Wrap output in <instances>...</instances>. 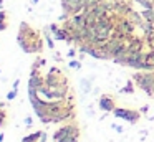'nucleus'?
Wrapping results in <instances>:
<instances>
[{"label":"nucleus","instance_id":"nucleus-1","mask_svg":"<svg viewBox=\"0 0 154 142\" xmlns=\"http://www.w3.org/2000/svg\"><path fill=\"white\" fill-rule=\"evenodd\" d=\"M17 43L28 55H40L45 48V38L35 28H32L27 22H20Z\"/></svg>","mask_w":154,"mask_h":142},{"label":"nucleus","instance_id":"nucleus-2","mask_svg":"<svg viewBox=\"0 0 154 142\" xmlns=\"http://www.w3.org/2000/svg\"><path fill=\"white\" fill-rule=\"evenodd\" d=\"M131 79L134 81L136 88L143 89L147 96H154V71H136L131 74Z\"/></svg>","mask_w":154,"mask_h":142},{"label":"nucleus","instance_id":"nucleus-3","mask_svg":"<svg viewBox=\"0 0 154 142\" xmlns=\"http://www.w3.org/2000/svg\"><path fill=\"white\" fill-rule=\"evenodd\" d=\"M70 135H75V137H80L81 135V129H80V125H78V122L70 121V122H66V124L60 125V127L53 132L51 139H53V142H60L61 139L70 137Z\"/></svg>","mask_w":154,"mask_h":142},{"label":"nucleus","instance_id":"nucleus-4","mask_svg":"<svg viewBox=\"0 0 154 142\" xmlns=\"http://www.w3.org/2000/svg\"><path fill=\"white\" fill-rule=\"evenodd\" d=\"M113 116L129 122V124H136L141 119V111L139 109H131V107H116L113 111Z\"/></svg>","mask_w":154,"mask_h":142},{"label":"nucleus","instance_id":"nucleus-5","mask_svg":"<svg viewBox=\"0 0 154 142\" xmlns=\"http://www.w3.org/2000/svg\"><path fill=\"white\" fill-rule=\"evenodd\" d=\"M45 84L47 86H60V84H68V78L63 74L60 68L53 66L50 68V71L45 74Z\"/></svg>","mask_w":154,"mask_h":142},{"label":"nucleus","instance_id":"nucleus-6","mask_svg":"<svg viewBox=\"0 0 154 142\" xmlns=\"http://www.w3.org/2000/svg\"><path fill=\"white\" fill-rule=\"evenodd\" d=\"M98 107L101 109L103 112H111L118 107L116 106V98L113 94H101L100 99H98Z\"/></svg>","mask_w":154,"mask_h":142},{"label":"nucleus","instance_id":"nucleus-7","mask_svg":"<svg viewBox=\"0 0 154 142\" xmlns=\"http://www.w3.org/2000/svg\"><path fill=\"white\" fill-rule=\"evenodd\" d=\"M43 86H45V76L42 74L40 69L32 68L30 69V78H28V89L38 91V89L43 88Z\"/></svg>","mask_w":154,"mask_h":142},{"label":"nucleus","instance_id":"nucleus-8","mask_svg":"<svg viewBox=\"0 0 154 142\" xmlns=\"http://www.w3.org/2000/svg\"><path fill=\"white\" fill-rule=\"evenodd\" d=\"M144 61H146V53H144V51L129 53V58H128V65H126V66H129V68L139 71V69H143Z\"/></svg>","mask_w":154,"mask_h":142},{"label":"nucleus","instance_id":"nucleus-9","mask_svg":"<svg viewBox=\"0 0 154 142\" xmlns=\"http://www.w3.org/2000/svg\"><path fill=\"white\" fill-rule=\"evenodd\" d=\"M128 50H129V53L144 51V38L129 35V36H128Z\"/></svg>","mask_w":154,"mask_h":142},{"label":"nucleus","instance_id":"nucleus-10","mask_svg":"<svg viewBox=\"0 0 154 142\" xmlns=\"http://www.w3.org/2000/svg\"><path fill=\"white\" fill-rule=\"evenodd\" d=\"M93 81H94V76H90V78H81L80 79V89L83 94H90L93 92Z\"/></svg>","mask_w":154,"mask_h":142},{"label":"nucleus","instance_id":"nucleus-11","mask_svg":"<svg viewBox=\"0 0 154 142\" xmlns=\"http://www.w3.org/2000/svg\"><path fill=\"white\" fill-rule=\"evenodd\" d=\"M126 18L129 20L131 23H134V25H136V26H139L141 23L144 22V18H143V13H141V12H136V10H134V8L131 10L129 13H128V17H126Z\"/></svg>","mask_w":154,"mask_h":142},{"label":"nucleus","instance_id":"nucleus-12","mask_svg":"<svg viewBox=\"0 0 154 142\" xmlns=\"http://www.w3.org/2000/svg\"><path fill=\"white\" fill-rule=\"evenodd\" d=\"M43 38H45V43H47V48L53 51L55 50V38L50 32V26H45L43 28Z\"/></svg>","mask_w":154,"mask_h":142},{"label":"nucleus","instance_id":"nucleus-13","mask_svg":"<svg viewBox=\"0 0 154 142\" xmlns=\"http://www.w3.org/2000/svg\"><path fill=\"white\" fill-rule=\"evenodd\" d=\"M42 134H43V131H35L32 134H27L25 137H22V142H38Z\"/></svg>","mask_w":154,"mask_h":142},{"label":"nucleus","instance_id":"nucleus-14","mask_svg":"<svg viewBox=\"0 0 154 142\" xmlns=\"http://www.w3.org/2000/svg\"><path fill=\"white\" fill-rule=\"evenodd\" d=\"M134 88H136V84H134V81L131 79V81H128V84L124 86V88L119 89V92H121V94H133Z\"/></svg>","mask_w":154,"mask_h":142},{"label":"nucleus","instance_id":"nucleus-15","mask_svg":"<svg viewBox=\"0 0 154 142\" xmlns=\"http://www.w3.org/2000/svg\"><path fill=\"white\" fill-rule=\"evenodd\" d=\"M134 2H136L143 10H146V8H152V7H154V0H134Z\"/></svg>","mask_w":154,"mask_h":142},{"label":"nucleus","instance_id":"nucleus-16","mask_svg":"<svg viewBox=\"0 0 154 142\" xmlns=\"http://www.w3.org/2000/svg\"><path fill=\"white\" fill-rule=\"evenodd\" d=\"M47 65V59L45 58H42V56H38L37 59H35L33 63H32V68H35V69H40L42 66H45Z\"/></svg>","mask_w":154,"mask_h":142},{"label":"nucleus","instance_id":"nucleus-17","mask_svg":"<svg viewBox=\"0 0 154 142\" xmlns=\"http://www.w3.org/2000/svg\"><path fill=\"white\" fill-rule=\"evenodd\" d=\"M7 124V111L4 107H0V129Z\"/></svg>","mask_w":154,"mask_h":142},{"label":"nucleus","instance_id":"nucleus-18","mask_svg":"<svg viewBox=\"0 0 154 142\" xmlns=\"http://www.w3.org/2000/svg\"><path fill=\"white\" fill-rule=\"evenodd\" d=\"M68 66L73 68V69H81V61H80V59H73V58H71L70 61H68Z\"/></svg>","mask_w":154,"mask_h":142},{"label":"nucleus","instance_id":"nucleus-19","mask_svg":"<svg viewBox=\"0 0 154 142\" xmlns=\"http://www.w3.org/2000/svg\"><path fill=\"white\" fill-rule=\"evenodd\" d=\"M17 94H18L17 89H10V91L7 92V96H5V98H7V101H14V99L17 98Z\"/></svg>","mask_w":154,"mask_h":142},{"label":"nucleus","instance_id":"nucleus-20","mask_svg":"<svg viewBox=\"0 0 154 142\" xmlns=\"http://www.w3.org/2000/svg\"><path fill=\"white\" fill-rule=\"evenodd\" d=\"M146 43H147V46H149L151 50H154V33L149 35V36H146Z\"/></svg>","mask_w":154,"mask_h":142},{"label":"nucleus","instance_id":"nucleus-21","mask_svg":"<svg viewBox=\"0 0 154 142\" xmlns=\"http://www.w3.org/2000/svg\"><path fill=\"white\" fill-rule=\"evenodd\" d=\"M60 142H80V137H75V135H70V137L61 139Z\"/></svg>","mask_w":154,"mask_h":142},{"label":"nucleus","instance_id":"nucleus-22","mask_svg":"<svg viewBox=\"0 0 154 142\" xmlns=\"http://www.w3.org/2000/svg\"><path fill=\"white\" fill-rule=\"evenodd\" d=\"M23 122H25V127H27V129H30L32 125H33V119H32V116H27Z\"/></svg>","mask_w":154,"mask_h":142},{"label":"nucleus","instance_id":"nucleus-23","mask_svg":"<svg viewBox=\"0 0 154 142\" xmlns=\"http://www.w3.org/2000/svg\"><path fill=\"white\" fill-rule=\"evenodd\" d=\"M5 20H8V13L2 8V10H0V22H5Z\"/></svg>","mask_w":154,"mask_h":142},{"label":"nucleus","instance_id":"nucleus-24","mask_svg":"<svg viewBox=\"0 0 154 142\" xmlns=\"http://www.w3.org/2000/svg\"><path fill=\"white\" fill-rule=\"evenodd\" d=\"M7 28H8V20H5V22H0V32H5Z\"/></svg>","mask_w":154,"mask_h":142},{"label":"nucleus","instance_id":"nucleus-25","mask_svg":"<svg viewBox=\"0 0 154 142\" xmlns=\"http://www.w3.org/2000/svg\"><path fill=\"white\" fill-rule=\"evenodd\" d=\"M111 127H113L116 132H119V134H123V132H124V129L121 127V125H118V124H111Z\"/></svg>","mask_w":154,"mask_h":142},{"label":"nucleus","instance_id":"nucleus-26","mask_svg":"<svg viewBox=\"0 0 154 142\" xmlns=\"http://www.w3.org/2000/svg\"><path fill=\"white\" fill-rule=\"evenodd\" d=\"M75 56H76V50L70 48V50H68V58H75Z\"/></svg>","mask_w":154,"mask_h":142},{"label":"nucleus","instance_id":"nucleus-27","mask_svg":"<svg viewBox=\"0 0 154 142\" xmlns=\"http://www.w3.org/2000/svg\"><path fill=\"white\" fill-rule=\"evenodd\" d=\"M18 86H20V79H15L14 84H12V89H17L18 91Z\"/></svg>","mask_w":154,"mask_h":142},{"label":"nucleus","instance_id":"nucleus-28","mask_svg":"<svg viewBox=\"0 0 154 142\" xmlns=\"http://www.w3.org/2000/svg\"><path fill=\"white\" fill-rule=\"evenodd\" d=\"M139 111H141V114H146V112L149 111V106H143V107H141Z\"/></svg>","mask_w":154,"mask_h":142},{"label":"nucleus","instance_id":"nucleus-29","mask_svg":"<svg viewBox=\"0 0 154 142\" xmlns=\"http://www.w3.org/2000/svg\"><path fill=\"white\" fill-rule=\"evenodd\" d=\"M88 116H90V117H93V116H94V111H93V106H90V107H88Z\"/></svg>","mask_w":154,"mask_h":142},{"label":"nucleus","instance_id":"nucleus-30","mask_svg":"<svg viewBox=\"0 0 154 142\" xmlns=\"http://www.w3.org/2000/svg\"><path fill=\"white\" fill-rule=\"evenodd\" d=\"M55 59H57L58 63H60V61H63V58H61V55H60V53H55Z\"/></svg>","mask_w":154,"mask_h":142},{"label":"nucleus","instance_id":"nucleus-31","mask_svg":"<svg viewBox=\"0 0 154 142\" xmlns=\"http://www.w3.org/2000/svg\"><path fill=\"white\" fill-rule=\"evenodd\" d=\"M38 142H47V134H45V132L42 134V137H40V140H38Z\"/></svg>","mask_w":154,"mask_h":142},{"label":"nucleus","instance_id":"nucleus-32","mask_svg":"<svg viewBox=\"0 0 154 142\" xmlns=\"http://www.w3.org/2000/svg\"><path fill=\"white\" fill-rule=\"evenodd\" d=\"M4 137H5L4 132H0V142H4Z\"/></svg>","mask_w":154,"mask_h":142},{"label":"nucleus","instance_id":"nucleus-33","mask_svg":"<svg viewBox=\"0 0 154 142\" xmlns=\"http://www.w3.org/2000/svg\"><path fill=\"white\" fill-rule=\"evenodd\" d=\"M32 3H33V5H35V3H38V0H32Z\"/></svg>","mask_w":154,"mask_h":142},{"label":"nucleus","instance_id":"nucleus-34","mask_svg":"<svg viewBox=\"0 0 154 142\" xmlns=\"http://www.w3.org/2000/svg\"><path fill=\"white\" fill-rule=\"evenodd\" d=\"M124 2H129V0H124Z\"/></svg>","mask_w":154,"mask_h":142},{"label":"nucleus","instance_id":"nucleus-35","mask_svg":"<svg viewBox=\"0 0 154 142\" xmlns=\"http://www.w3.org/2000/svg\"><path fill=\"white\" fill-rule=\"evenodd\" d=\"M152 98H154V96H152Z\"/></svg>","mask_w":154,"mask_h":142}]
</instances>
